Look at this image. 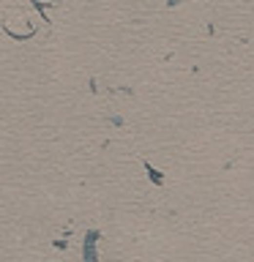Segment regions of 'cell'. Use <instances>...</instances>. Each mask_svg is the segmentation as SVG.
<instances>
[{"label": "cell", "instance_id": "obj_1", "mask_svg": "<svg viewBox=\"0 0 254 262\" xmlns=\"http://www.w3.org/2000/svg\"><path fill=\"white\" fill-rule=\"evenodd\" d=\"M96 232L88 235V241H85V262H96Z\"/></svg>", "mask_w": 254, "mask_h": 262}]
</instances>
